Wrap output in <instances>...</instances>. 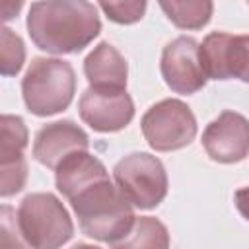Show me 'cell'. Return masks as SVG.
I'll return each instance as SVG.
<instances>
[{
    "mask_svg": "<svg viewBox=\"0 0 249 249\" xmlns=\"http://www.w3.org/2000/svg\"><path fill=\"white\" fill-rule=\"evenodd\" d=\"M235 206L239 214L249 222V187H241L235 191Z\"/></svg>",
    "mask_w": 249,
    "mask_h": 249,
    "instance_id": "cell-20",
    "label": "cell"
},
{
    "mask_svg": "<svg viewBox=\"0 0 249 249\" xmlns=\"http://www.w3.org/2000/svg\"><path fill=\"white\" fill-rule=\"evenodd\" d=\"M29 132L21 117L2 115L0 119V195L12 196L25 187L27 161L23 150L27 148Z\"/></svg>",
    "mask_w": 249,
    "mask_h": 249,
    "instance_id": "cell-10",
    "label": "cell"
},
{
    "mask_svg": "<svg viewBox=\"0 0 249 249\" xmlns=\"http://www.w3.org/2000/svg\"><path fill=\"white\" fill-rule=\"evenodd\" d=\"M0 249H31L18 226V212L10 204L0 208Z\"/></svg>",
    "mask_w": 249,
    "mask_h": 249,
    "instance_id": "cell-18",
    "label": "cell"
},
{
    "mask_svg": "<svg viewBox=\"0 0 249 249\" xmlns=\"http://www.w3.org/2000/svg\"><path fill=\"white\" fill-rule=\"evenodd\" d=\"M80 230L97 241L115 243L134 226V206L111 179L101 181L70 200Z\"/></svg>",
    "mask_w": 249,
    "mask_h": 249,
    "instance_id": "cell-2",
    "label": "cell"
},
{
    "mask_svg": "<svg viewBox=\"0 0 249 249\" xmlns=\"http://www.w3.org/2000/svg\"><path fill=\"white\" fill-rule=\"evenodd\" d=\"M142 134L156 152H175L189 146L196 136V117L181 99H161L140 119Z\"/></svg>",
    "mask_w": 249,
    "mask_h": 249,
    "instance_id": "cell-6",
    "label": "cell"
},
{
    "mask_svg": "<svg viewBox=\"0 0 249 249\" xmlns=\"http://www.w3.org/2000/svg\"><path fill=\"white\" fill-rule=\"evenodd\" d=\"M109 171L103 165V161L89 152H76L68 156L56 169H54V183L58 193L72 200L86 189L107 181Z\"/></svg>",
    "mask_w": 249,
    "mask_h": 249,
    "instance_id": "cell-13",
    "label": "cell"
},
{
    "mask_svg": "<svg viewBox=\"0 0 249 249\" xmlns=\"http://www.w3.org/2000/svg\"><path fill=\"white\" fill-rule=\"evenodd\" d=\"M18 226L31 249H60L74 235V222L53 193H31L18 206Z\"/></svg>",
    "mask_w": 249,
    "mask_h": 249,
    "instance_id": "cell-4",
    "label": "cell"
},
{
    "mask_svg": "<svg viewBox=\"0 0 249 249\" xmlns=\"http://www.w3.org/2000/svg\"><path fill=\"white\" fill-rule=\"evenodd\" d=\"M84 74L91 88L126 89L128 64L124 56L107 41H101L84 60Z\"/></svg>",
    "mask_w": 249,
    "mask_h": 249,
    "instance_id": "cell-14",
    "label": "cell"
},
{
    "mask_svg": "<svg viewBox=\"0 0 249 249\" xmlns=\"http://www.w3.org/2000/svg\"><path fill=\"white\" fill-rule=\"evenodd\" d=\"M78 113L95 132H117L134 119V101L126 89L89 86L80 95Z\"/></svg>",
    "mask_w": 249,
    "mask_h": 249,
    "instance_id": "cell-8",
    "label": "cell"
},
{
    "mask_svg": "<svg viewBox=\"0 0 249 249\" xmlns=\"http://www.w3.org/2000/svg\"><path fill=\"white\" fill-rule=\"evenodd\" d=\"M89 138L82 126L70 119L54 121L41 126L33 140V158L49 167L56 169L68 156L76 152H88Z\"/></svg>",
    "mask_w": 249,
    "mask_h": 249,
    "instance_id": "cell-12",
    "label": "cell"
},
{
    "mask_svg": "<svg viewBox=\"0 0 249 249\" xmlns=\"http://www.w3.org/2000/svg\"><path fill=\"white\" fill-rule=\"evenodd\" d=\"M200 64L210 80L237 78L249 84V35L208 33L200 45Z\"/></svg>",
    "mask_w": 249,
    "mask_h": 249,
    "instance_id": "cell-7",
    "label": "cell"
},
{
    "mask_svg": "<svg viewBox=\"0 0 249 249\" xmlns=\"http://www.w3.org/2000/svg\"><path fill=\"white\" fill-rule=\"evenodd\" d=\"M202 148L212 161L237 163L249 156V121L235 111H222L202 132Z\"/></svg>",
    "mask_w": 249,
    "mask_h": 249,
    "instance_id": "cell-11",
    "label": "cell"
},
{
    "mask_svg": "<svg viewBox=\"0 0 249 249\" xmlns=\"http://www.w3.org/2000/svg\"><path fill=\"white\" fill-rule=\"evenodd\" d=\"M115 185L124 198L140 210L156 208L167 196V173L163 163L148 152H132L113 167Z\"/></svg>",
    "mask_w": 249,
    "mask_h": 249,
    "instance_id": "cell-5",
    "label": "cell"
},
{
    "mask_svg": "<svg viewBox=\"0 0 249 249\" xmlns=\"http://www.w3.org/2000/svg\"><path fill=\"white\" fill-rule=\"evenodd\" d=\"M160 8L165 12L167 19L179 29H202L214 12L210 0H187V2H160Z\"/></svg>",
    "mask_w": 249,
    "mask_h": 249,
    "instance_id": "cell-16",
    "label": "cell"
},
{
    "mask_svg": "<svg viewBox=\"0 0 249 249\" xmlns=\"http://www.w3.org/2000/svg\"><path fill=\"white\" fill-rule=\"evenodd\" d=\"M0 72L2 76H16L25 62V45L18 33L10 27H2L0 33Z\"/></svg>",
    "mask_w": 249,
    "mask_h": 249,
    "instance_id": "cell-17",
    "label": "cell"
},
{
    "mask_svg": "<svg viewBox=\"0 0 249 249\" xmlns=\"http://www.w3.org/2000/svg\"><path fill=\"white\" fill-rule=\"evenodd\" d=\"M111 249H169V231L161 220L140 216L123 239L111 243Z\"/></svg>",
    "mask_w": 249,
    "mask_h": 249,
    "instance_id": "cell-15",
    "label": "cell"
},
{
    "mask_svg": "<svg viewBox=\"0 0 249 249\" xmlns=\"http://www.w3.org/2000/svg\"><path fill=\"white\" fill-rule=\"evenodd\" d=\"M70 249H101V247H97V245H89V243H76V245H72Z\"/></svg>",
    "mask_w": 249,
    "mask_h": 249,
    "instance_id": "cell-21",
    "label": "cell"
},
{
    "mask_svg": "<svg viewBox=\"0 0 249 249\" xmlns=\"http://www.w3.org/2000/svg\"><path fill=\"white\" fill-rule=\"evenodd\" d=\"M146 2L144 0H126V2H99V8L105 12V16L121 25L136 23L142 19L146 12Z\"/></svg>",
    "mask_w": 249,
    "mask_h": 249,
    "instance_id": "cell-19",
    "label": "cell"
},
{
    "mask_svg": "<svg viewBox=\"0 0 249 249\" xmlns=\"http://www.w3.org/2000/svg\"><path fill=\"white\" fill-rule=\"evenodd\" d=\"M74 93L76 72L62 58L35 56L21 80L23 103L37 117H51L68 109Z\"/></svg>",
    "mask_w": 249,
    "mask_h": 249,
    "instance_id": "cell-3",
    "label": "cell"
},
{
    "mask_svg": "<svg viewBox=\"0 0 249 249\" xmlns=\"http://www.w3.org/2000/svg\"><path fill=\"white\" fill-rule=\"evenodd\" d=\"M25 25L33 45L51 54H76L101 31L97 6L84 0L33 2Z\"/></svg>",
    "mask_w": 249,
    "mask_h": 249,
    "instance_id": "cell-1",
    "label": "cell"
},
{
    "mask_svg": "<svg viewBox=\"0 0 249 249\" xmlns=\"http://www.w3.org/2000/svg\"><path fill=\"white\" fill-rule=\"evenodd\" d=\"M160 70L167 88L181 95L196 93L208 80L200 64V45L187 35H181L163 47Z\"/></svg>",
    "mask_w": 249,
    "mask_h": 249,
    "instance_id": "cell-9",
    "label": "cell"
}]
</instances>
